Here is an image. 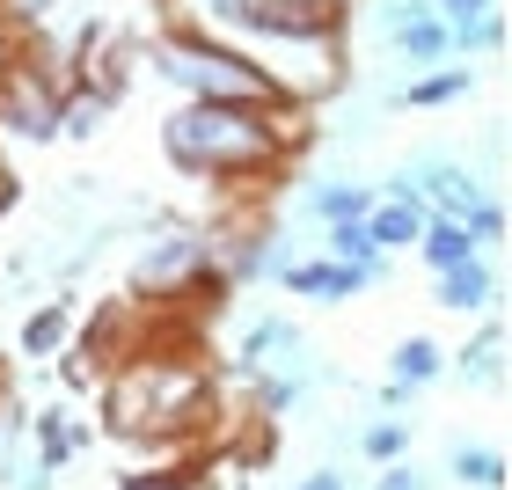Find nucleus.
<instances>
[{"mask_svg":"<svg viewBox=\"0 0 512 490\" xmlns=\"http://www.w3.org/2000/svg\"><path fill=\"white\" fill-rule=\"evenodd\" d=\"M359 0H161V22L242 52L293 110L330 103L352 81L344 30Z\"/></svg>","mask_w":512,"mask_h":490,"instance_id":"1","label":"nucleus"},{"mask_svg":"<svg viewBox=\"0 0 512 490\" xmlns=\"http://www.w3.org/2000/svg\"><path fill=\"white\" fill-rule=\"evenodd\" d=\"M213 417V359L198 352V330H139L132 352L110 359L103 381V425L125 439L132 454L169 447V439H198Z\"/></svg>","mask_w":512,"mask_h":490,"instance_id":"2","label":"nucleus"},{"mask_svg":"<svg viewBox=\"0 0 512 490\" xmlns=\"http://www.w3.org/2000/svg\"><path fill=\"white\" fill-rule=\"evenodd\" d=\"M300 147H308V110H293V103H278V110L176 103L169 118H161L169 169L198 176V183H271Z\"/></svg>","mask_w":512,"mask_h":490,"instance_id":"3","label":"nucleus"},{"mask_svg":"<svg viewBox=\"0 0 512 490\" xmlns=\"http://www.w3.org/2000/svg\"><path fill=\"white\" fill-rule=\"evenodd\" d=\"M139 66H147L161 88H176L183 103H249V110L286 103L242 52H227L213 37H191V30H169V22H161L154 37H139Z\"/></svg>","mask_w":512,"mask_h":490,"instance_id":"4","label":"nucleus"},{"mask_svg":"<svg viewBox=\"0 0 512 490\" xmlns=\"http://www.w3.org/2000/svg\"><path fill=\"white\" fill-rule=\"evenodd\" d=\"M147 242H139L132 271H125V293L154 315H191L198 300H227V278L213 271V249H205L198 227H183L169 213H147Z\"/></svg>","mask_w":512,"mask_h":490,"instance_id":"5","label":"nucleus"},{"mask_svg":"<svg viewBox=\"0 0 512 490\" xmlns=\"http://www.w3.org/2000/svg\"><path fill=\"white\" fill-rule=\"evenodd\" d=\"M403 176H410V191L425 198V213H432V220H469L476 205L491 198V191L476 183V169H461L454 154H425V161H410Z\"/></svg>","mask_w":512,"mask_h":490,"instance_id":"6","label":"nucleus"},{"mask_svg":"<svg viewBox=\"0 0 512 490\" xmlns=\"http://www.w3.org/2000/svg\"><path fill=\"white\" fill-rule=\"evenodd\" d=\"M425 198L410 191V176H388V183H374V213H366V242H374L381 256H403V249H417V235H425Z\"/></svg>","mask_w":512,"mask_h":490,"instance_id":"7","label":"nucleus"},{"mask_svg":"<svg viewBox=\"0 0 512 490\" xmlns=\"http://www.w3.org/2000/svg\"><path fill=\"white\" fill-rule=\"evenodd\" d=\"M249 381V403L264 425H278V417H293V410H308V395L330 381V366L322 359H300V366H271V373H242Z\"/></svg>","mask_w":512,"mask_h":490,"instance_id":"8","label":"nucleus"},{"mask_svg":"<svg viewBox=\"0 0 512 490\" xmlns=\"http://www.w3.org/2000/svg\"><path fill=\"white\" fill-rule=\"evenodd\" d=\"M300 359H315V352L300 337V322H286V315H256L235 337V373H271V366H300Z\"/></svg>","mask_w":512,"mask_h":490,"instance_id":"9","label":"nucleus"},{"mask_svg":"<svg viewBox=\"0 0 512 490\" xmlns=\"http://www.w3.org/2000/svg\"><path fill=\"white\" fill-rule=\"evenodd\" d=\"M432 300H439L447 315H483V308H498V264H491V256H469V264L439 271V278H432Z\"/></svg>","mask_w":512,"mask_h":490,"instance_id":"10","label":"nucleus"},{"mask_svg":"<svg viewBox=\"0 0 512 490\" xmlns=\"http://www.w3.org/2000/svg\"><path fill=\"white\" fill-rule=\"evenodd\" d=\"M66 344H74V308L52 293V300H37L30 315H22V330H15V352L22 359H37V366H52Z\"/></svg>","mask_w":512,"mask_h":490,"instance_id":"11","label":"nucleus"},{"mask_svg":"<svg viewBox=\"0 0 512 490\" xmlns=\"http://www.w3.org/2000/svg\"><path fill=\"white\" fill-rule=\"evenodd\" d=\"M300 213H308L315 227H352V220L374 213V183H359V176H322Z\"/></svg>","mask_w":512,"mask_h":490,"instance_id":"12","label":"nucleus"},{"mask_svg":"<svg viewBox=\"0 0 512 490\" xmlns=\"http://www.w3.org/2000/svg\"><path fill=\"white\" fill-rule=\"evenodd\" d=\"M388 52L403 59L410 74H432V66H447V59H454V37H447V22L425 8V15H410L403 30H388Z\"/></svg>","mask_w":512,"mask_h":490,"instance_id":"13","label":"nucleus"},{"mask_svg":"<svg viewBox=\"0 0 512 490\" xmlns=\"http://www.w3.org/2000/svg\"><path fill=\"white\" fill-rule=\"evenodd\" d=\"M476 88V74H469V59H447V66H432V74H410V88H395V110H454L461 96Z\"/></svg>","mask_w":512,"mask_h":490,"instance_id":"14","label":"nucleus"},{"mask_svg":"<svg viewBox=\"0 0 512 490\" xmlns=\"http://www.w3.org/2000/svg\"><path fill=\"white\" fill-rule=\"evenodd\" d=\"M447 373H461L469 388H505V322H483L461 352H447Z\"/></svg>","mask_w":512,"mask_h":490,"instance_id":"15","label":"nucleus"},{"mask_svg":"<svg viewBox=\"0 0 512 490\" xmlns=\"http://www.w3.org/2000/svg\"><path fill=\"white\" fill-rule=\"evenodd\" d=\"M81 447H88V432H81L66 410H37V417H30V461H37L44 476H59Z\"/></svg>","mask_w":512,"mask_h":490,"instance_id":"16","label":"nucleus"},{"mask_svg":"<svg viewBox=\"0 0 512 490\" xmlns=\"http://www.w3.org/2000/svg\"><path fill=\"white\" fill-rule=\"evenodd\" d=\"M439 373H447V344L425 337V330H410V337L388 352V381H410L417 395H425V388L439 381Z\"/></svg>","mask_w":512,"mask_h":490,"instance_id":"17","label":"nucleus"},{"mask_svg":"<svg viewBox=\"0 0 512 490\" xmlns=\"http://www.w3.org/2000/svg\"><path fill=\"white\" fill-rule=\"evenodd\" d=\"M447 476L461 483V490H505V454L498 447H483V439H461V447L447 454Z\"/></svg>","mask_w":512,"mask_h":490,"instance_id":"18","label":"nucleus"},{"mask_svg":"<svg viewBox=\"0 0 512 490\" xmlns=\"http://www.w3.org/2000/svg\"><path fill=\"white\" fill-rule=\"evenodd\" d=\"M22 454H30V403H22V388L0 381V483H15Z\"/></svg>","mask_w":512,"mask_h":490,"instance_id":"19","label":"nucleus"},{"mask_svg":"<svg viewBox=\"0 0 512 490\" xmlns=\"http://www.w3.org/2000/svg\"><path fill=\"white\" fill-rule=\"evenodd\" d=\"M417 256H425V271L439 278V271L469 264V256H483V249L469 242V227H461V220H425V235H417Z\"/></svg>","mask_w":512,"mask_h":490,"instance_id":"20","label":"nucleus"},{"mask_svg":"<svg viewBox=\"0 0 512 490\" xmlns=\"http://www.w3.org/2000/svg\"><path fill=\"white\" fill-rule=\"evenodd\" d=\"M359 454L388 469V461H410V417H374V425L359 432Z\"/></svg>","mask_w":512,"mask_h":490,"instance_id":"21","label":"nucleus"},{"mask_svg":"<svg viewBox=\"0 0 512 490\" xmlns=\"http://www.w3.org/2000/svg\"><path fill=\"white\" fill-rule=\"evenodd\" d=\"M110 118L103 96H88V88H66V110H59V139H96V125Z\"/></svg>","mask_w":512,"mask_h":490,"instance_id":"22","label":"nucleus"},{"mask_svg":"<svg viewBox=\"0 0 512 490\" xmlns=\"http://www.w3.org/2000/svg\"><path fill=\"white\" fill-rule=\"evenodd\" d=\"M454 37V59H469V52H505V15L491 8V15H476V22H461V30H447Z\"/></svg>","mask_w":512,"mask_h":490,"instance_id":"23","label":"nucleus"},{"mask_svg":"<svg viewBox=\"0 0 512 490\" xmlns=\"http://www.w3.org/2000/svg\"><path fill=\"white\" fill-rule=\"evenodd\" d=\"M322 256H330V264H366V256H381V249L366 242V220H352V227H322Z\"/></svg>","mask_w":512,"mask_h":490,"instance_id":"24","label":"nucleus"},{"mask_svg":"<svg viewBox=\"0 0 512 490\" xmlns=\"http://www.w3.org/2000/svg\"><path fill=\"white\" fill-rule=\"evenodd\" d=\"M461 227H469V242H476V249H498V242H505V198L491 191V198H483Z\"/></svg>","mask_w":512,"mask_h":490,"instance_id":"25","label":"nucleus"},{"mask_svg":"<svg viewBox=\"0 0 512 490\" xmlns=\"http://www.w3.org/2000/svg\"><path fill=\"white\" fill-rule=\"evenodd\" d=\"M498 0H432V15L447 22V30H461V22H476V15H491Z\"/></svg>","mask_w":512,"mask_h":490,"instance_id":"26","label":"nucleus"},{"mask_svg":"<svg viewBox=\"0 0 512 490\" xmlns=\"http://www.w3.org/2000/svg\"><path fill=\"white\" fill-rule=\"evenodd\" d=\"M374 490H425V469H410V461H388L374 476Z\"/></svg>","mask_w":512,"mask_h":490,"instance_id":"27","label":"nucleus"},{"mask_svg":"<svg viewBox=\"0 0 512 490\" xmlns=\"http://www.w3.org/2000/svg\"><path fill=\"white\" fill-rule=\"evenodd\" d=\"M374 403H381V417H403V410L417 403V388H410V381H381V395H374Z\"/></svg>","mask_w":512,"mask_h":490,"instance_id":"28","label":"nucleus"},{"mask_svg":"<svg viewBox=\"0 0 512 490\" xmlns=\"http://www.w3.org/2000/svg\"><path fill=\"white\" fill-rule=\"evenodd\" d=\"M22 59V30H15V22L8 15H0V74H8V66Z\"/></svg>","mask_w":512,"mask_h":490,"instance_id":"29","label":"nucleus"},{"mask_svg":"<svg viewBox=\"0 0 512 490\" xmlns=\"http://www.w3.org/2000/svg\"><path fill=\"white\" fill-rule=\"evenodd\" d=\"M293 490H352V483H344V469H308Z\"/></svg>","mask_w":512,"mask_h":490,"instance_id":"30","label":"nucleus"},{"mask_svg":"<svg viewBox=\"0 0 512 490\" xmlns=\"http://www.w3.org/2000/svg\"><path fill=\"white\" fill-rule=\"evenodd\" d=\"M15 490H52V476H44L37 461H22V469H15Z\"/></svg>","mask_w":512,"mask_h":490,"instance_id":"31","label":"nucleus"}]
</instances>
